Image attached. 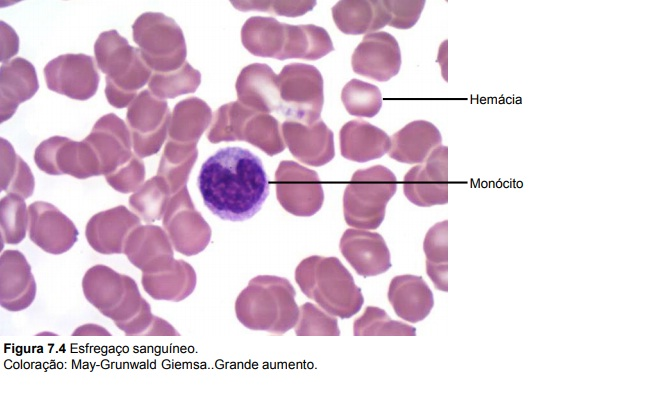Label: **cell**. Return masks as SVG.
Listing matches in <instances>:
<instances>
[{
    "label": "cell",
    "instance_id": "obj_1",
    "mask_svg": "<svg viewBox=\"0 0 660 397\" xmlns=\"http://www.w3.org/2000/svg\"><path fill=\"white\" fill-rule=\"evenodd\" d=\"M197 186L205 206L217 217L244 221L269 195L266 171L258 156L241 147H225L201 166Z\"/></svg>",
    "mask_w": 660,
    "mask_h": 397
},
{
    "label": "cell",
    "instance_id": "obj_2",
    "mask_svg": "<svg viewBox=\"0 0 660 397\" xmlns=\"http://www.w3.org/2000/svg\"><path fill=\"white\" fill-rule=\"evenodd\" d=\"M292 284L278 276L253 278L236 300L238 320L248 329L281 335L294 328L300 309Z\"/></svg>",
    "mask_w": 660,
    "mask_h": 397
},
{
    "label": "cell",
    "instance_id": "obj_3",
    "mask_svg": "<svg viewBox=\"0 0 660 397\" xmlns=\"http://www.w3.org/2000/svg\"><path fill=\"white\" fill-rule=\"evenodd\" d=\"M301 291L332 316L347 319L362 307L364 298L351 273L336 257L313 255L295 270Z\"/></svg>",
    "mask_w": 660,
    "mask_h": 397
},
{
    "label": "cell",
    "instance_id": "obj_4",
    "mask_svg": "<svg viewBox=\"0 0 660 397\" xmlns=\"http://www.w3.org/2000/svg\"><path fill=\"white\" fill-rule=\"evenodd\" d=\"M95 56L106 76L105 93L109 103L123 108L132 103L138 89L151 78V69L139 48L130 46L116 30L103 32L95 43Z\"/></svg>",
    "mask_w": 660,
    "mask_h": 397
},
{
    "label": "cell",
    "instance_id": "obj_5",
    "mask_svg": "<svg viewBox=\"0 0 660 397\" xmlns=\"http://www.w3.org/2000/svg\"><path fill=\"white\" fill-rule=\"evenodd\" d=\"M397 190L395 174L382 165L357 170L343 195L346 223L364 230L377 229L385 217L386 206Z\"/></svg>",
    "mask_w": 660,
    "mask_h": 397
},
{
    "label": "cell",
    "instance_id": "obj_6",
    "mask_svg": "<svg viewBox=\"0 0 660 397\" xmlns=\"http://www.w3.org/2000/svg\"><path fill=\"white\" fill-rule=\"evenodd\" d=\"M133 39L154 72L179 69L186 61V43L178 24L162 13L146 12L132 26Z\"/></svg>",
    "mask_w": 660,
    "mask_h": 397
},
{
    "label": "cell",
    "instance_id": "obj_7",
    "mask_svg": "<svg viewBox=\"0 0 660 397\" xmlns=\"http://www.w3.org/2000/svg\"><path fill=\"white\" fill-rule=\"evenodd\" d=\"M279 109L286 120L310 125L320 119L323 103V77L308 64L291 63L278 75Z\"/></svg>",
    "mask_w": 660,
    "mask_h": 397
},
{
    "label": "cell",
    "instance_id": "obj_8",
    "mask_svg": "<svg viewBox=\"0 0 660 397\" xmlns=\"http://www.w3.org/2000/svg\"><path fill=\"white\" fill-rule=\"evenodd\" d=\"M171 114L166 100L143 90L127 111L133 149L140 157L157 153L164 143Z\"/></svg>",
    "mask_w": 660,
    "mask_h": 397
},
{
    "label": "cell",
    "instance_id": "obj_9",
    "mask_svg": "<svg viewBox=\"0 0 660 397\" xmlns=\"http://www.w3.org/2000/svg\"><path fill=\"white\" fill-rule=\"evenodd\" d=\"M275 182L278 201L289 213L308 217L322 207L324 192L316 171L294 161H282Z\"/></svg>",
    "mask_w": 660,
    "mask_h": 397
},
{
    "label": "cell",
    "instance_id": "obj_10",
    "mask_svg": "<svg viewBox=\"0 0 660 397\" xmlns=\"http://www.w3.org/2000/svg\"><path fill=\"white\" fill-rule=\"evenodd\" d=\"M403 190L407 199L420 207L448 202V148L439 145L427 159L404 176Z\"/></svg>",
    "mask_w": 660,
    "mask_h": 397
},
{
    "label": "cell",
    "instance_id": "obj_11",
    "mask_svg": "<svg viewBox=\"0 0 660 397\" xmlns=\"http://www.w3.org/2000/svg\"><path fill=\"white\" fill-rule=\"evenodd\" d=\"M44 75L48 89L78 100L92 97L99 83L94 60L85 54H65L51 60Z\"/></svg>",
    "mask_w": 660,
    "mask_h": 397
},
{
    "label": "cell",
    "instance_id": "obj_12",
    "mask_svg": "<svg viewBox=\"0 0 660 397\" xmlns=\"http://www.w3.org/2000/svg\"><path fill=\"white\" fill-rule=\"evenodd\" d=\"M401 63L397 40L384 31L365 35L351 59L355 73L380 82L388 81L397 75Z\"/></svg>",
    "mask_w": 660,
    "mask_h": 397
},
{
    "label": "cell",
    "instance_id": "obj_13",
    "mask_svg": "<svg viewBox=\"0 0 660 397\" xmlns=\"http://www.w3.org/2000/svg\"><path fill=\"white\" fill-rule=\"evenodd\" d=\"M281 130L285 145L300 162L319 167L334 158L333 132L321 119L310 125L299 121L285 120Z\"/></svg>",
    "mask_w": 660,
    "mask_h": 397
},
{
    "label": "cell",
    "instance_id": "obj_14",
    "mask_svg": "<svg viewBox=\"0 0 660 397\" xmlns=\"http://www.w3.org/2000/svg\"><path fill=\"white\" fill-rule=\"evenodd\" d=\"M340 251L356 273L364 277L385 273L391 267L390 251L383 237L364 229H347Z\"/></svg>",
    "mask_w": 660,
    "mask_h": 397
},
{
    "label": "cell",
    "instance_id": "obj_15",
    "mask_svg": "<svg viewBox=\"0 0 660 397\" xmlns=\"http://www.w3.org/2000/svg\"><path fill=\"white\" fill-rule=\"evenodd\" d=\"M235 87L238 101L244 106L256 112H278V75L268 65L253 63L244 67Z\"/></svg>",
    "mask_w": 660,
    "mask_h": 397
},
{
    "label": "cell",
    "instance_id": "obj_16",
    "mask_svg": "<svg viewBox=\"0 0 660 397\" xmlns=\"http://www.w3.org/2000/svg\"><path fill=\"white\" fill-rule=\"evenodd\" d=\"M85 140L96 152L102 166L114 167L133 158L131 133L125 123L114 114L100 118Z\"/></svg>",
    "mask_w": 660,
    "mask_h": 397
},
{
    "label": "cell",
    "instance_id": "obj_17",
    "mask_svg": "<svg viewBox=\"0 0 660 397\" xmlns=\"http://www.w3.org/2000/svg\"><path fill=\"white\" fill-rule=\"evenodd\" d=\"M34 158L40 169L54 174L59 168L71 173L70 169L80 164L92 168L99 165L96 152L86 140L77 142L61 136L43 141L36 148Z\"/></svg>",
    "mask_w": 660,
    "mask_h": 397
},
{
    "label": "cell",
    "instance_id": "obj_18",
    "mask_svg": "<svg viewBox=\"0 0 660 397\" xmlns=\"http://www.w3.org/2000/svg\"><path fill=\"white\" fill-rule=\"evenodd\" d=\"M387 295L397 316L411 323L425 319L434 306L433 293L421 276H395Z\"/></svg>",
    "mask_w": 660,
    "mask_h": 397
},
{
    "label": "cell",
    "instance_id": "obj_19",
    "mask_svg": "<svg viewBox=\"0 0 660 397\" xmlns=\"http://www.w3.org/2000/svg\"><path fill=\"white\" fill-rule=\"evenodd\" d=\"M339 138L341 155L360 163L382 157L391 147L385 131L361 119L344 124Z\"/></svg>",
    "mask_w": 660,
    "mask_h": 397
},
{
    "label": "cell",
    "instance_id": "obj_20",
    "mask_svg": "<svg viewBox=\"0 0 660 397\" xmlns=\"http://www.w3.org/2000/svg\"><path fill=\"white\" fill-rule=\"evenodd\" d=\"M332 17L337 28L350 35L369 34L391 20L384 0H342L332 7Z\"/></svg>",
    "mask_w": 660,
    "mask_h": 397
},
{
    "label": "cell",
    "instance_id": "obj_21",
    "mask_svg": "<svg viewBox=\"0 0 660 397\" xmlns=\"http://www.w3.org/2000/svg\"><path fill=\"white\" fill-rule=\"evenodd\" d=\"M441 143V134L434 124L415 120L393 134L388 154L401 163L421 164Z\"/></svg>",
    "mask_w": 660,
    "mask_h": 397
},
{
    "label": "cell",
    "instance_id": "obj_22",
    "mask_svg": "<svg viewBox=\"0 0 660 397\" xmlns=\"http://www.w3.org/2000/svg\"><path fill=\"white\" fill-rule=\"evenodd\" d=\"M38 90V81L32 64L16 58L1 66V122L11 117L17 106L30 99Z\"/></svg>",
    "mask_w": 660,
    "mask_h": 397
},
{
    "label": "cell",
    "instance_id": "obj_23",
    "mask_svg": "<svg viewBox=\"0 0 660 397\" xmlns=\"http://www.w3.org/2000/svg\"><path fill=\"white\" fill-rule=\"evenodd\" d=\"M241 41L255 56L281 60L286 41V23L273 17H250L242 26Z\"/></svg>",
    "mask_w": 660,
    "mask_h": 397
},
{
    "label": "cell",
    "instance_id": "obj_24",
    "mask_svg": "<svg viewBox=\"0 0 660 397\" xmlns=\"http://www.w3.org/2000/svg\"><path fill=\"white\" fill-rule=\"evenodd\" d=\"M212 120L205 101L190 97L176 104L168 128L169 139L185 144L197 143Z\"/></svg>",
    "mask_w": 660,
    "mask_h": 397
},
{
    "label": "cell",
    "instance_id": "obj_25",
    "mask_svg": "<svg viewBox=\"0 0 660 397\" xmlns=\"http://www.w3.org/2000/svg\"><path fill=\"white\" fill-rule=\"evenodd\" d=\"M334 50L327 31L313 24L286 23V41L281 60L300 58L317 60Z\"/></svg>",
    "mask_w": 660,
    "mask_h": 397
},
{
    "label": "cell",
    "instance_id": "obj_26",
    "mask_svg": "<svg viewBox=\"0 0 660 397\" xmlns=\"http://www.w3.org/2000/svg\"><path fill=\"white\" fill-rule=\"evenodd\" d=\"M448 221L433 225L426 233L423 249L426 256V271L436 289L448 290Z\"/></svg>",
    "mask_w": 660,
    "mask_h": 397
},
{
    "label": "cell",
    "instance_id": "obj_27",
    "mask_svg": "<svg viewBox=\"0 0 660 397\" xmlns=\"http://www.w3.org/2000/svg\"><path fill=\"white\" fill-rule=\"evenodd\" d=\"M197 143L185 144L168 140L161 156L158 176L175 192L187 181L189 172L197 159Z\"/></svg>",
    "mask_w": 660,
    "mask_h": 397
},
{
    "label": "cell",
    "instance_id": "obj_28",
    "mask_svg": "<svg viewBox=\"0 0 660 397\" xmlns=\"http://www.w3.org/2000/svg\"><path fill=\"white\" fill-rule=\"evenodd\" d=\"M256 111L239 101L229 102L217 109L207 132L211 143L243 141V130L247 120Z\"/></svg>",
    "mask_w": 660,
    "mask_h": 397
},
{
    "label": "cell",
    "instance_id": "obj_29",
    "mask_svg": "<svg viewBox=\"0 0 660 397\" xmlns=\"http://www.w3.org/2000/svg\"><path fill=\"white\" fill-rule=\"evenodd\" d=\"M243 141L258 147L269 156L281 153L286 147L278 120L262 112L253 113L247 120Z\"/></svg>",
    "mask_w": 660,
    "mask_h": 397
},
{
    "label": "cell",
    "instance_id": "obj_30",
    "mask_svg": "<svg viewBox=\"0 0 660 397\" xmlns=\"http://www.w3.org/2000/svg\"><path fill=\"white\" fill-rule=\"evenodd\" d=\"M200 82L201 74L186 61L177 70L164 73L154 72L148 86L154 96L165 100L195 92Z\"/></svg>",
    "mask_w": 660,
    "mask_h": 397
},
{
    "label": "cell",
    "instance_id": "obj_31",
    "mask_svg": "<svg viewBox=\"0 0 660 397\" xmlns=\"http://www.w3.org/2000/svg\"><path fill=\"white\" fill-rule=\"evenodd\" d=\"M341 100L348 113L357 117H374L382 106L379 88L355 78L343 87Z\"/></svg>",
    "mask_w": 660,
    "mask_h": 397
},
{
    "label": "cell",
    "instance_id": "obj_32",
    "mask_svg": "<svg viewBox=\"0 0 660 397\" xmlns=\"http://www.w3.org/2000/svg\"><path fill=\"white\" fill-rule=\"evenodd\" d=\"M354 335H405L414 336L415 327L391 319L387 313L379 308L368 306L364 313L355 320Z\"/></svg>",
    "mask_w": 660,
    "mask_h": 397
},
{
    "label": "cell",
    "instance_id": "obj_33",
    "mask_svg": "<svg viewBox=\"0 0 660 397\" xmlns=\"http://www.w3.org/2000/svg\"><path fill=\"white\" fill-rule=\"evenodd\" d=\"M297 335H339L337 319L312 303L300 307V315L295 326Z\"/></svg>",
    "mask_w": 660,
    "mask_h": 397
},
{
    "label": "cell",
    "instance_id": "obj_34",
    "mask_svg": "<svg viewBox=\"0 0 660 397\" xmlns=\"http://www.w3.org/2000/svg\"><path fill=\"white\" fill-rule=\"evenodd\" d=\"M231 3L238 10L268 11L286 17L301 16L316 5V1H232Z\"/></svg>",
    "mask_w": 660,
    "mask_h": 397
},
{
    "label": "cell",
    "instance_id": "obj_35",
    "mask_svg": "<svg viewBox=\"0 0 660 397\" xmlns=\"http://www.w3.org/2000/svg\"><path fill=\"white\" fill-rule=\"evenodd\" d=\"M390 13L389 26L398 29H409L418 21L424 8V0H384Z\"/></svg>",
    "mask_w": 660,
    "mask_h": 397
}]
</instances>
